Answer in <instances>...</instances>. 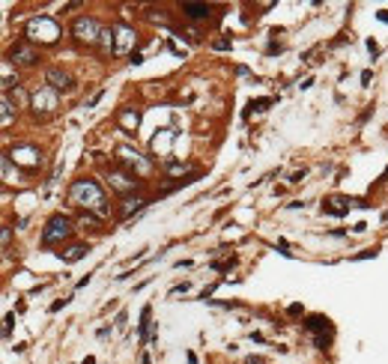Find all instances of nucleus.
<instances>
[{
	"label": "nucleus",
	"mask_w": 388,
	"mask_h": 364,
	"mask_svg": "<svg viewBox=\"0 0 388 364\" xmlns=\"http://www.w3.org/2000/svg\"><path fill=\"white\" fill-rule=\"evenodd\" d=\"M69 197H72V203H78V206H84V209H93L99 218H108V200H105V194H102V188L96 185L93 179H78V182H72V188H69Z\"/></svg>",
	"instance_id": "f257e3e1"
},
{
	"label": "nucleus",
	"mask_w": 388,
	"mask_h": 364,
	"mask_svg": "<svg viewBox=\"0 0 388 364\" xmlns=\"http://www.w3.org/2000/svg\"><path fill=\"white\" fill-rule=\"evenodd\" d=\"M27 39L30 42H57L60 39V24L51 15H36L27 21Z\"/></svg>",
	"instance_id": "f03ea898"
},
{
	"label": "nucleus",
	"mask_w": 388,
	"mask_h": 364,
	"mask_svg": "<svg viewBox=\"0 0 388 364\" xmlns=\"http://www.w3.org/2000/svg\"><path fill=\"white\" fill-rule=\"evenodd\" d=\"M116 161H120L123 164V170H129V173H138V176H146L149 170H152V164L135 150V147H126V143H123V147H116Z\"/></svg>",
	"instance_id": "7ed1b4c3"
},
{
	"label": "nucleus",
	"mask_w": 388,
	"mask_h": 364,
	"mask_svg": "<svg viewBox=\"0 0 388 364\" xmlns=\"http://www.w3.org/2000/svg\"><path fill=\"white\" fill-rule=\"evenodd\" d=\"M102 30H105V27H102L96 18H90V15L75 18V24H72L75 39H78V42H87V45H96V42L102 39Z\"/></svg>",
	"instance_id": "20e7f679"
},
{
	"label": "nucleus",
	"mask_w": 388,
	"mask_h": 364,
	"mask_svg": "<svg viewBox=\"0 0 388 364\" xmlns=\"http://www.w3.org/2000/svg\"><path fill=\"white\" fill-rule=\"evenodd\" d=\"M69 236H72V221L66 215H54L45 224V230H42V245H57V242H63Z\"/></svg>",
	"instance_id": "39448f33"
},
{
	"label": "nucleus",
	"mask_w": 388,
	"mask_h": 364,
	"mask_svg": "<svg viewBox=\"0 0 388 364\" xmlns=\"http://www.w3.org/2000/svg\"><path fill=\"white\" fill-rule=\"evenodd\" d=\"M30 104H33V114H36V117H48V114H54V111H57V104H60L57 90H51V87L36 90V93L30 96Z\"/></svg>",
	"instance_id": "423d86ee"
},
{
	"label": "nucleus",
	"mask_w": 388,
	"mask_h": 364,
	"mask_svg": "<svg viewBox=\"0 0 388 364\" xmlns=\"http://www.w3.org/2000/svg\"><path fill=\"white\" fill-rule=\"evenodd\" d=\"M173 140H176V131L173 129H162L159 134L152 137V153L159 156L162 161H170V156H173Z\"/></svg>",
	"instance_id": "0eeeda50"
},
{
	"label": "nucleus",
	"mask_w": 388,
	"mask_h": 364,
	"mask_svg": "<svg viewBox=\"0 0 388 364\" xmlns=\"http://www.w3.org/2000/svg\"><path fill=\"white\" fill-rule=\"evenodd\" d=\"M108 182H111V188H113V191H120V194H129V191H135V188H138V179H135V173H129V170H120V167L108 170Z\"/></svg>",
	"instance_id": "6e6552de"
},
{
	"label": "nucleus",
	"mask_w": 388,
	"mask_h": 364,
	"mask_svg": "<svg viewBox=\"0 0 388 364\" xmlns=\"http://www.w3.org/2000/svg\"><path fill=\"white\" fill-rule=\"evenodd\" d=\"M39 60V54H36V48L30 45V42H15L12 48H9V63H18V66H33Z\"/></svg>",
	"instance_id": "1a4fd4ad"
},
{
	"label": "nucleus",
	"mask_w": 388,
	"mask_h": 364,
	"mask_svg": "<svg viewBox=\"0 0 388 364\" xmlns=\"http://www.w3.org/2000/svg\"><path fill=\"white\" fill-rule=\"evenodd\" d=\"M113 39H116L113 54H126V51L135 45V30H129L126 24H116V27H113Z\"/></svg>",
	"instance_id": "9d476101"
},
{
	"label": "nucleus",
	"mask_w": 388,
	"mask_h": 364,
	"mask_svg": "<svg viewBox=\"0 0 388 364\" xmlns=\"http://www.w3.org/2000/svg\"><path fill=\"white\" fill-rule=\"evenodd\" d=\"M45 81L51 84V90H63V93H69L75 84H72V75L69 72H63V69H48L45 72Z\"/></svg>",
	"instance_id": "9b49d317"
},
{
	"label": "nucleus",
	"mask_w": 388,
	"mask_h": 364,
	"mask_svg": "<svg viewBox=\"0 0 388 364\" xmlns=\"http://www.w3.org/2000/svg\"><path fill=\"white\" fill-rule=\"evenodd\" d=\"M9 156H15V161H21V164H27V167H36L39 161H42V156H39L36 147H15Z\"/></svg>",
	"instance_id": "f8f14e48"
},
{
	"label": "nucleus",
	"mask_w": 388,
	"mask_h": 364,
	"mask_svg": "<svg viewBox=\"0 0 388 364\" xmlns=\"http://www.w3.org/2000/svg\"><path fill=\"white\" fill-rule=\"evenodd\" d=\"M120 126L126 129V131H135L138 126H140V111H135V107H129V111H120Z\"/></svg>",
	"instance_id": "ddd939ff"
},
{
	"label": "nucleus",
	"mask_w": 388,
	"mask_h": 364,
	"mask_svg": "<svg viewBox=\"0 0 388 364\" xmlns=\"http://www.w3.org/2000/svg\"><path fill=\"white\" fill-rule=\"evenodd\" d=\"M182 12L188 15V18H194V21H203V18H209V6L206 3H182Z\"/></svg>",
	"instance_id": "4468645a"
},
{
	"label": "nucleus",
	"mask_w": 388,
	"mask_h": 364,
	"mask_svg": "<svg viewBox=\"0 0 388 364\" xmlns=\"http://www.w3.org/2000/svg\"><path fill=\"white\" fill-rule=\"evenodd\" d=\"M87 251H90L87 245H72V248H69L66 254L60 251V257H63L66 263H78V260H81V257H84V254H87Z\"/></svg>",
	"instance_id": "2eb2a0df"
},
{
	"label": "nucleus",
	"mask_w": 388,
	"mask_h": 364,
	"mask_svg": "<svg viewBox=\"0 0 388 364\" xmlns=\"http://www.w3.org/2000/svg\"><path fill=\"white\" fill-rule=\"evenodd\" d=\"M99 45H102V51H105V54H111V51L116 48V39H113V30H102V39H99Z\"/></svg>",
	"instance_id": "dca6fc26"
},
{
	"label": "nucleus",
	"mask_w": 388,
	"mask_h": 364,
	"mask_svg": "<svg viewBox=\"0 0 388 364\" xmlns=\"http://www.w3.org/2000/svg\"><path fill=\"white\" fill-rule=\"evenodd\" d=\"M138 335H140V340H149L146 335H149V308H143L140 311V325H138Z\"/></svg>",
	"instance_id": "f3484780"
},
{
	"label": "nucleus",
	"mask_w": 388,
	"mask_h": 364,
	"mask_svg": "<svg viewBox=\"0 0 388 364\" xmlns=\"http://www.w3.org/2000/svg\"><path fill=\"white\" fill-rule=\"evenodd\" d=\"M3 179L6 182H15L18 179V173L12 170V156H3Z\"/></svg>",
	"instance_id": "a211bd4d"
},
{
	"label": "nucleus",
	"mask_w": 388,
	"mask_h": 364,
	"mask_svg": "<svg viewBox=\"0 0 388 364\" xmlns=\"http://www.w3.org/2000/svg\"><path fill=\"white\" fill-rule=\"evenodd\" d=\"M146 206V200H126V206H123V218H129L132 212H140Z\"/></svg>",
	"instance_id": "6ab92c4d"
},
{
	"label": "nucleus",
	"mask_w": 388,
	"mask_h": 364,
	"mask_svg": "<svg viewBox=\"0 0 388 364\" xmlns=\"http://www.w3.org/2000/svg\"><path fill=\"white\" fill-rule=\"evenodd\" d=\"M12 123V99H9V93H3V126H9Z\"/></svg>",
	"instance_id": "aec40b11"
},
{
	"label": "nucleus",
	"mask_w": 388,
	"mask_h": 364,
	"mask_svg": "<svg viewBox=\"0 0 388 364\" xmlns=\"http://www.w3.org/2000/svg\"><path fill=\"white\" fill-rule=\"evenodd\" d=\"M326 322H329V319H323V316H310L307 325H310V329H326Z\"/></svg>",
	"instance_id": "412c9836"
},
{
	"label": "nucleus",
	"mask_w": 388,
	"mask_h": 364,
	"mask_svg": "<svg viewBox=\"0 0 388 364\" xmlns=\"http://www.w3.org/2000/svg\"><path fill=\"white\" fill-rule=\"evenodd\" d=\"M245 364H269V361H266V358H260V355H251Z\"/></svg>",
	"instance_id": "4be33fe9"
},
{
	"label": "nucleus",
	"mask_w": 388,
	"mask_h": 364,
	"mask_svg": "<svg viewBox=\"0 0 388 364\" xmlns=\"http://www.w3.org/2000/svg\"><path fill=\"white\" fill-rule=\"evenodd\" d=\"M102 96H105V93H102V90H99V93H96V96H93V99H90V102H87V104H84V107H93V104H96V102H99V99H102Z\"/></svg>",
	"instance_id": "5701e85b"
},
{
	"label": "nucleus",
	"mask_w": 388,
	"mask_h": 364,
	"mask_svg": "<svg viewBox=\"0 0 388 364\" xmlns=\"http://www.w3.org/2000/svg\"><path fill=\"white\" fill-rule=\"evenodd\" d=\"M167 170H170V173H185V164H170Z\"/></svg>",
	"instance_id": "b1692460"
},
{
	"label": "nucleus",
	"mask_w": 388,
	"mask_h": 364,
	"mask_svg": "<svg viewBox=\"0 0 388 364\" xmlns=\"http://www.w3.org/2000/svg\"><path fill=\"white\" fill-rule=\"evenodd\" d=\"M215 48H218V51H224V48H230V42H227V39H218V42H215Z\"/></svg>",
	"instance_id": "393cba45"
},
{
	"label": "nucleus",
	"mask_w": 388,
	"mask_h": 364,
	"mask_svg": "<svg viewBox=\"0 0 388 364\" xmlns=\"http://www.w3.org/2000/svg\"><path fill=\"white\" fill-rule=\"evenodd\" d=\"M81 364H96V361H93V358H87V361H81Z\"/></svg>",
	"instance_id": "a878e982"
}]
</instances>
